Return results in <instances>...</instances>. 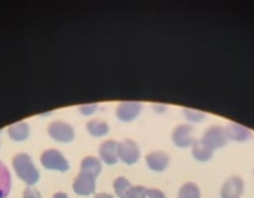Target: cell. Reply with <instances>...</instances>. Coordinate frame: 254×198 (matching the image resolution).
<instances>
[{
	"label": "cell",
	"mask_w": 254,
	"mask_h": 198,
	"mask_svg": "<svg viewBox=\"0 0 254 198\" xmlns=\"http://www.w3.org/2000/svg\"><path fill=\"white\" fill-rule=\"evenodd\" d=\"M244 193V183L239 177H232L222 185L221 198H241Z\"/></svg>",
	"instance_id": "6da1fadb"
},
{
	"label": "cell",
	"mask_w": 254,
	"mask_h": 198,
	"mask_svg": "<svg viewBox=\"0 0 254 198\" xmlns=\"http://www.w3.org/2000/svg\"><path fill=\"white\" fill-rule=\"evenodd\" d=\"M95 177L89 173H82L76 179L74 190L77 195L88 196L95 191Z\"/></svg>",
	"instance_id": "7a4b0ae2"
},
{
	"label": "cell",
	"mask_w": 254,
	"mask_h": 198,
	"mask_svg": "<svg viewBox=\"0 0 254 198\" xmlns=\"http://www.w3.org/2000/svg\"><path fill=\"white\" fill-rule=\"evenodd\" d=\"M11 189V177L5 165L0 162V198H5Z\"/></svg>",
	"instance_id": "3957f363"
},
{
	"label": "cell",
	"mask_w": 254,
	"mask_h": 198,
	"mask_svg": "<svg viewBox=\"0 0 254 198\" xmlns=\"http://www.w3.org/2000/svg\"><path fill=\"white\" fill-rule=\"evenodd\" d=\"M179 198H201L199 188L191 183L185 184L181 188Z\"/></svg>",
	"instance_id": "277c9868"
},
{
	"label": "cell",
	"mask_w": 254,
	"mask_h": 198,
	"mask_svg": "<svg viewBox=\"0 0 254 198\" xmlns=\"http://www.w3.org/2000/svg\"><path fill=\"white\" fill-rule=\"evenodd\" d=\"M131 188L132 186L129 184V181L124 178L117 179L114 183V190L116 194L120 198H127V195Z\"/></svg>",
	"instance_id": "5b68a950"
},
{
	"label": "cell",
	"mask_w": 254,
	"mask_h": 198,
	"mask_svg": "<svg viewBox=\"0 0 254 198\" xmlns=\"http://www.w3.org/2000/svg\"><path fill=\"white\" fill-rule=\"evenodd\" d=\"M150 168L156 171H161L168 164V159L162 155H153L147 159Z\"/></svg>",
	"instance_id": "8992f818"
},
{
	"label": "cell",
	"mask_w": 254,
	"mask_h": 198,
	"mask_svg": "<svg viewBox=\"0 0 254 198\" xmlns=\"http://www.w3.org/2000/svg\"><path fill=\"white\" fill-rule=\"evenodd\" d=\"M81 169H82L83 173H89V174H92L94 177H95L100 172V163H99L97 159H87L82 163Z\"/></svg>",
	"instance_id": "52a82bcc"
},
{
	"label": "cell",
	"mask_w": 254,
	"mask_h": 198,
	"mask_svg": "<svg viewBox=\"0 0 254 198\" xmlns=\"http://www.w3.org/2000/svg\"><path fill=\"white\" fill-rule=\"evenodd\" d=\"M146 188L143 187H134L129 190V193L127 195V198H143Z\"/></svg>",
	"instance_id": "ba28073f"
},
{
	"label": "cell",
	"mask_w": 254,
	"mask_h": 198,
	"mask_svg": "<svg viewBox=\"0 0 254 198\" xmlns=\"http://www.w3.org/2000/svg\"><path fill=\"white\" fill-rule=\"evenodd\" d=\"M143 198H165L164 194L158 190H145Z\"/></svg>",
	"instance_id": "9c48e42d"
},
{
	"label": "cell",
	"mask_w": 254,
	"mask_h": 198,
	"mask_svg": "<svg viewBox=\"0 0 254 198\" xmlns=\"http://www.w3.org/2000/svg\"><path fill=\"white\" fill-rule=\"evenodd\" d=\"M95 198H114L112 195H108V194H99L96 195Z\"/></svg>",
	"instance_id": "30bf717a"
},
{
	"label": "cell",
	"mask_w": 254,
	"mask_h": 198,
	"mask_svg": "<svg viewBox=\"0 0 254 198\" xmlns=\"http://www.w3.org/2000/svg\"><path fill=\"white\" fill-rule=\"evenodd\" d=\"M56 198H67V196H66V195H59V196H57Z\"/></svg>",
	"instance_id": "8fae6325"
}]
</instances>
